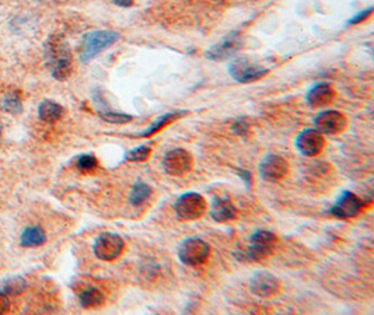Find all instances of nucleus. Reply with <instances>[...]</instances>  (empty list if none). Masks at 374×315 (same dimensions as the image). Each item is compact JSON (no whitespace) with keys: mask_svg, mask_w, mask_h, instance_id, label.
<instances>
[{"mask_svg":"<svg viewBox=\"0 0 374 315\" xmlns=\"http://www.w3.org/2000/svg\"><path fill=\"white\" fill-rule=\"evenodd\" d=\"M46 55L52 76L56 80H65L70 74L72 59L67 43L62 36H52L46 43Z\"/></svg>","mask_w":374,"mask_h":315,"instance_id":"obj_1","label":"nucleus"},{"mask_svg":"<svg viewBox=\"0 0 374 315\" xmlns=\"http://www.w3.org/2000/svg\"><path fill=\"white\" fill-rule=\"evenodd\" d=\"M276 236L268 230H257L251 234L250 243L244 251L237 255V260L258 262L266 257H269L276 246Z\"/></svg>","mask_w":374,"mask_h":315,"instance_id":"obj_2","label":"nucleus"},{"mask_svg":"<svg viewBox=\"0 0 374 315\" xmlns=\"http://www.w3.org/2000/svg\"><path fill=\"white\" fill-rule=\"evenodd\" d=\"M118 39V34L114 31H91L83 36L80 59L89 62L96 58L101 51L111 46Z\"/></svg>","mask_w":374,"mask_h":315,"instance_id":"obj_3","label":"nucleus"},{"mask_svg":"<svg viewBox=\"0 0 374 315\" xmlns=\"http://www.w3.org/2000/svg\"><path fill=\"white\" fill-rule=\"evenodd\" d=\"M227 72L238 83H251L262 79L268 73V69L251 62L245 56H240L230 62Z\"/></svg>","mask_w":374,"mask_h":315,"instance_id":"obj_4","label":"nucleus"},{"mask_svg":"<svg viewBox=\"0 0 374 315\" xmlns=\"http://www.w3.org/2000/svg\"><path fill=\"white\" fill-rule=\"evenodd\" d=\"M209 244L198 237L187 239L179 248V258L187 267H199L205 264L209 258Z\"/></svg>","mask_w":374,"mask_h":315,"instance_id":"obj_5","label":"nucleus"},{"mask_svg":"<svg viewBox=\"0 0 374 315\" xmlns=\"http://www.w3.org/2000/svg\"><path fill=\"white\" fill-rule=\"evenodd\" d=\"M174 210L181 220H196L206 212V201L196 192H187L176 201Z\"/></svg>","mask_w":374,"mask_h":315,"instance_id":"obj_6","label":"nucleus"},{"mask_svg":"<svg viewBox=\"0 0 374 315\" xmlns=\"http://www.w3.org/2000/svg\"><path fill=\"white\" fill-rule=\"evenodd\" d=\"M125 243L121 236L115 233H104L97 237L93 246L94 255L101 261H114L124 251Z\"/></svg>","mask_w":374,"mask_h":315,"instance_id":"obj_7","label":"nucleus"},{"mask_svg":"<svg viewBox=\"0 0 374 315\" xmlns=\"http://www.w3.org/2000/svg\"><path fill=\"white\" fill-rule=\"evenodd\" d=\"M193 164L192 156L184 149H172L163 157V168L169 175L181 177L191 171Z\"/></svg>","mask_w":374,"mask_h":315,"instance_id":"obj_8","label":"nucleus"},{"mask_svg":"<svg viewBox=\"0 0 374 315\" xmlns=\"http://www.w3.org/2000/svg\"><path fill=\"white\" fill-rule=\"evenodd\" d=\"M296 149L307 157L317 156L325 146V139L317 129H304L296 138Z\"/></svg>","mask_w":374,"mask_h":315,"instance_id":"obj_9","label":"nucleus"},{"mask_svg":"<svg viewBox=\"0 0 374 315\" xmlns=\"http://www.w3.org/2000/svg\"><path fill=\"white\" fill-rule=\"evenodd\" d=\"M241 46V39L238 32H231L226 38H223L220 42L212 45L206 52L205 56L210 60L220 62L231 58Z\"/></svg>","mask_w":374,"mask_h":315,"instance_id":"obj_10","label":"nucleus"},{"mask_svg":"<svg viewBox=\"0 0 374 315\" xmlns=\"http://www.w3.org/2000/svg\"><path fill=\"white\" fill-rule=\"evenodd\" d=\"M314 126L323 135H337L347 126V118L338 111H323L314 116Z\"/></svg>","mask_w":374,"mask_h":315,"instance_id":"obj_11","label":"nucleus"},{"mask_svg":"<svg viewBox=\"0 0 374 315\" xmlns=\"http://www.w3.org/2000/svg\"><path fill=\"white\" fill-rule=\"evenodd\" d=\"M289 170L288 161L278 154H268L259 163V174L265 181L273 182L282 180Z\"/></svg>","mask_w":374,"mask_h":315,"instance_id":"obj_12","label":"nucleus"},{"mask_svg":"<svg viewBox=\"0 0 374 315\" xmlns=\"http://www.w3.org/2000/svg\"><path fill=\"white\" fill-rule=\"evenodd\" d=\"M279 281L269 272H255L250 279V290L258 297H271L279 292Z\"/></svg>","mask_w":374,"mask_h":315,"instance_id":"obj_13","label":"nucleus"},{"mask_svg":"<svg viewBox=\"0 0 374 315\" xmlns=\"http://www.w3.org/2000/svg\"><path fill=\"white\" fill-rule=\"evenodd\" d=\"M361 210L362 201L355 194L345 191L330 209V213L338 219H349L355 217Z\"/></svg>","mask_w":374,"mask_h":315,"instance_id":"obj_14","label":"nucleus"},{"mask_svg":"<svg viewBox=\"0 0 374 315\" xmlns=\"http://www.w3.org/2000/svg\"><path fill=\"white\" fill-rule=\"evenodd\" d=\"M335 91L330 83H317L306 94V101L311 108H320L334 100Z\"/></svg>","mask_w":374,"mask_h":315,"instance_id":"obj_15","label":"nucleus"},{"mask_svg":"<svg viewBox=\"0 0 374 315\" xmlns=\"http://www.w3.org/2000/svg\"><path fill=\"white\" fill-rule=\"evenodd\" d=\"M210 217L217 223H224L236 219L237 209L228 198H217L210 208Z\"/></svg>","mask_w":374,"mask_h":315,"instance_id":"obj_16","label":"nucleus"},{"mask_svg":"<svg viewBox=\"0 0 374 315\" xmlns=\"http://www.w3.org/2000/svg\"><path fill=\"white\" fill-rule=\"evenodd\" d=\"M96 104H97V111H98V115L110 122V123H117V125H122V123H127L129 121H132V116L131 115H127V114H122V112H115L114 109H111L103 100L101 97H96Z\"/></svg>","mask_w":374,"mask_h":315,"instance_id":"obj_17","label":"nucleus"},{"mask_svg":"<svg viewBox=\"0 0 374 315\" xmlns=\"http://www.w3.org/2000/svg\"><path fill=\"white\" fill-rule=\"evenodd\" d=\"M186 114H187V111H172V112H166L165 115L159 116L155 122H152V123L149 125V128H146L143 132L138 133V136H141V138L152 136V135H155L156 132H159L162 128H165L166 125L174 122L176 119L181 118V116L186 115Z\"/></svg>","mask_w":374,"mask_h":315,"instance_id":"obj_18","label":"nucleus"},{"mask_svg":"<svg viewBox=\"0 0 374 315\" xmlns=\"http://www.w3.org/2000/svg\"><path fill=\"white\" fill-rule=\"evenodd\" d=\"M46 237H45V233L41 227L35 226V227H28L22 232L21 234V239H20V244L21 247H27V248H31V247H39L45 243Z\"/></svg>","mask_w":374,"mask_h":315,"instance_id":"obj_19","label":"nucleus"},{"mask_svg":"<svg viewBox=\"0 0 374 315\" xmlns=\"http://www.w3.org/2000/svg\"><path fill=\"white\" fill-rule=\"evenodd\" d=\"M65 109L53 101H44L38 108V115L44 122H55L62 118Z\"/></svg>","mask_w":374,"mask_h":315,"instance_id":"obj_20","label":"nucleus"},{"mask_svg":"<svg viewBox=\"0 0 374 315\" xmlns=\"http://www.w3.org/2000/svg\"><path fill=\"white\" fill-rule=\"evenodd\" d=\"M150 194H152V188L146 182L136 181L132 185L131 192H129V203L132 206H139L149 199Z\"/></svg>","mask_w":374,"mask_h":315,"instance_id":"obj_21","label":"nucleus"},{"mask_svg":"<svg viewBox=\"0 0 374 315\" xmlns=\"http://www.w3.org/2000/svg\"><path fill=\"white\" fill-rule=\"evenodd\" d=\"M79 299H80V304L84 309H94L103 304L104 295L96 288H89L79 295Z\"/></svg>","mask_w":374,"mask_h":315,"instance_id":"obj_22","label":"nucleus"},{"mask_svg":"<svg viewBox=\"0 0 374 315\" xmlns=\"http://www.w3.org/2000/svg\"><path fill=\"white\" fill-rule=\"evenodd\" d=\"M76 166L83 173H91L97 168V159L93 154H83L77 159Z\"/></svg>","mask_w":374,"mask_h":315,"instance_id":"obj_23","label":"nucleus"},{"mask_svg":"<svg viewBox=\"0 0 374 315\" xmlns=\"http://www.w3.org/2000/svg\"><path fill=\"white\" fill-rule=\"evenodd\" d=\"M152 149L148 146V145H143V146H139L138 149H134L129 152V154L127 156V160L129 161H143L149 157Z\"/></svg>","mask_w":374,"mask_h":315,"instance_id":"obj_24","label":"nucleus"},{"mask_svg":"<svg viewBox=\"0 0 374 315\" xmlns=\"http://www.w3.org/2000/svg\"><path fill=\"white\" fill-rule=\"evenodd\" d=\"M248 122L245 119H237L233 122V126H231V130L233 133L236 135H245L248 132Z\"/></svg>","mask_w":374,"mask_h":315,"instance_id":"obj_25","label":"nucleus"},{"mask_svg":"<svg viewBox=\"0 0 374 315\" xmlns=\"http://www.w3.org/2000/svg\"><path fill=\"white\" fill-rule=\"evenodd\" d=\"M372 11H373V7H368L366 10H362V11H359L355 17H352L349 21H348V24L349 25H354V24H359V22H363L370 14H372Z\"/></svg>","mask_w":374,"mask_h":315,"instance_id":"obj_26","label":"nucleus"},{"mask_svg":"<svg viewBox=\"0 0 374 315\" xmlns=\"http://www.w3.org/2000/svg\"><path fill=\"white\" fill-rule=\"evenodd\" d=\"M24 286V279H13L10 285L6 286L7 293H18Z\"/></svg>","mask_w":374,"mask_h":315,"instance_id":"obj_27","label":"nucleus"},{"mask_svg":"<svg viewBox=\"0 0 374 315\" xmlns=\"http://www.w3.org/2000/svg\"><path fill=\"white\" fill-rule=\"evenodd\" d=\"M237 174H238L240 180H243V182L245 184V187H247V188H250V187H251V173H250V171H247V170H243V168H240V170L237 171Z\"/></svg>","mask_w":374,"mask_h":315,"instance_id":"obj_28","label":"nucleus"},{"mask_svg":"<svg viewBox=\"0 0 374 315\" xmlns=\"http://www.w3.org/2000/svg\"><path fill=\"white\" fill-rule=\"evenodd\" d=\"M8 307H10V303H8L7 296L0 292V314L6 313L8 310Z\"/></svg>","mask_w":374,"mask_h":315,"instance_id":"obj_29","label":"nucleus"},{"mask_svg":"<svg viewBox=\"0 0 374 315\" xmlns=\"http://www.w3.org/2000/svg\"><path fill=\"white\" fill-rule=\"evenodd\" d=\"M111 1L120 7H131L135 0H111Z\"/></svg>","mask_w":374,"mask_h":315,"instance_id":"obj_30","label":"nucleus"},{"mask_svg":"<svg viewBox=\"0 0 374 315\" xmlns=\"http://www.w3.org/2000/svg\"><path fill=\"white\" fill-rule=\"evenodd\" d=\"M4 102H8V104H11V101H4ZM14 102H15V105H20V102H17V100H15ZM8 111H13V105L10 107V109H8Z\"/></svg>","mask_w":374,"mask_h":315,"instance_id":"obj_31","label":"nucleus"}]
</instances>
